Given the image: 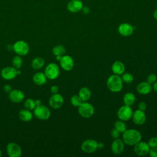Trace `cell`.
I'll list each match as a JSON object with an SVG mask.
<instances>
[{"label":"cell","instance_id":"7c38bea8","mask_svg":"<svg viewBox=\"0 0 157 157\" xmlns=\"http://www.w3.org/2000/svg\"><path fill=\"white\" fill-rule=\"evenodd\" d=\"M64 103V98L62 95L58 93L53 94L49 99V104L51 107L58 109L61 108Z\"/></svg>","mask_w":157,"mask_h":157},{"label":"cell","instance_id":"8d00e7d4","mask_svg":"<svg viewBox=\"0 0 157 157\" xmlns=\"http://www.w3.org/2000/svg\"><path fill=\"white\" fill-rule=\"evenodd\" d=\"M58 87L56 85H53L51 88H50V91L52 92V94H56L58 93Z\"/></svg>","mask_w":157,"mask_h":157},{"label":"cell","instance_id":"b9f144b4","mask_svg":"<svg viewBox=\"0 0 157 157\" xmlns=\"http://www.w3.org/2000/svg\"><path fill=\"white\" fill-rule=\"evenodd\" d=\"M35 103H36V106H37V105H41V101H40V100H39V99H37V100L35 101Z\"/></svg>","mask_w":157,"mask_h":157},{"label":"cell","instance_id":"4316f807","mask_svg":"<svg viewBox=\"0 0 157 157\" xmlns=\"http://www.w3.org/2000/svg\"><path fill=\"white\" fill-rule=\"evenodd\" d=\"M114 128H116L118 131L120 132V133H123L124 131H125L126 129V124L124 123V122L122 120H118L114 124Z\"/></svg>","mask_w":157,"mask_h":157},{"label":"cell","instance_id":"d6986e66","mask_svg":"<svg viewBox=\"0 0 157 157\" xmlns=\"http://www.w3.org/2000/svg\"><path fill=\"white\" fill-rule=\"evenodd\" d=\"M136 90L139 94L145 95L151 91L152 86L151 84L147 82H142L137 85Z\"/></svg>","mask_w":157,"mask_h":157},{"label":"cell","instance_id":"7a4b0ae2","mask_svg":"<svg viewBox=\"0 0 157 157\" xmlns=\"http://www.w3.org/2000/svg\"><path fill=\"white\" fill-rule=\"evenodd\" d=\"M106 84L108 89L114 93L120 91L123 86V82L121 77L117 74L110 75L107 80Z\"/></svg>","mask_w":157,"mask_h":157},{"label":"cell","instance_id":"3957f363","mask_svg":"<svg viewBox=\"0 0 157 157\" xmlns=\"http://www.w3.org/2000/svg\"><path fill=\"white\" fill-rule=\"evenodd\" d=\"M78 112L82 117L90 118L94 115V108L90 103L85 101L78 107Z\"/></svg>","mask_w":157,"mask_h":157},{"label":"cell","instance_id":"44dd1931","mask_svg":"<svg viewBox=\"0 0 157 157\" xmlns=\"http://www.w3.org/2000/svg\"><path fill=\"white\" fill-rule=\"evenodd\" d=\"M47 77L44 73L37 72L33 77V80L37 85H42L47 82Z\"/></svg>","mask_w":157,"mask_h":157},{"label":"cell","instance_id":"7402d4cb","mask_svg":"<svg viewBox=\"0 0 157 157\" xmlns=\"http://www.w3.org/2000/svg\"><path fill=\"white\" fill-rule=\"evenodd\" d=\"M78 95L83 102L88 101L91 98V91L87 87H82L79 90Z\"/></svg>","mask_w":157,"mask_h":157},{"label":"cell","instance_id":"277c9868","mask_svg":"<svg viewBox=\"0 0 157 157\" xmlns=\"http://www.w3.org/2000/svg\"><path fill=\"white\" fill-rule=\"evenodd\" d=\"M59 72L60 71L58 66L54 63H51L46 66L44 74L47 78L54 80L58 78L59 75Z\"/></svg>","mask_w":157,"mask_h":157},{"label":"cell","instance_id":"f35d334b","mask_svg":"<svg viewBox=\"0 0 157 157\" xmlns=\"http://www.w3.org/2000/svg\"><path fill=\"white\" fill-rule=\"evenodd\" d=\"M83 13L85 14H88L90 13V9L89 8V7L88 6H83L82 10H81Z\"/></svg>","mask_w":157,"mask_h":157},{"label":"cell","instance_id":"836d02e7","mask_svg":"<svg viewBox=\"0 0 157 157\" xmlns=\"http://www.w3.org/2000/svg\"><path fill=\"white\" fill-rule=\"evenodd\" d=\"M120 136V132L114 128L111 131V136L112 137V138H113L114 139H118L119 138Z\"/></svg>","mask_w":157,"mask_h":157},{"label":"cell","instance_id":"484cf974","mask_svg":"<svg viewBox=\"0 0 157 157\" xmlns=\"http://www.w3.org/2000/svg\"><path fill=\"white\" fill-rule=\"evenodd\" d=\"M66 48L62 45H57L52 49L53 54L56 56H63L66 53Z\"/></svg>","mask_w":157,"mask_h":157},{"label":"cell","instance_id":"ac0fdd59","mask_svg":"<svg viewBox=\"0 0 157 157\" xmlns=\"http://www.w3.org/2000/svg\"><path fill=\"white\" fill-rule=\"evenodd\" d=\"M9 98L12 102L18 103L24 99L25 94L21 90H14L9 93Z\"/></svg>","mask_w":157,"mask_h":157},{"label":"cell","instance_id":"cb8c5ba5","mask_svg":"<svg viewBox=\"0 0 157 157\" xmlns=\"http://www.w3.org/2000/svg\"><path fill=\"white\" fill-rule=\"evenodd\" d=\"M19 118L24 121H29L33 118V114L28 109H22L18 113Z\"/></svg>","mask_w":157,"mask_h":157},{"label":"cell","instance_id":"f6af8a7d","mask_svg":"<svg viewBox=\"0 0 157 157\" xmlns=\"http://www.w3.org/2000/svg\"><path fill=\"white\" fill-rule=\"evenodd\" d=\"M1 155H2V151H1V150H0V157L1 156Z\"/></svg>","mask_w":157,"mask_h":157},{"label":"cell","instance_id":"d4e9b609","mask_svg":"<svg viewBox=\"0 0 157 157\" xmlns=\"http://www.w3.org/2000/svg\"><path fill=\"white\" fill-rule=\"evenodd\" d=\"M45 64L44 59L41 57H36L34 58L31 63V66L33 68L35 69H39L42 68Z\"/></svg>","mask_w":157,"mask_h":157},{"label":"cell","instance_id":"ba28073f","mask_svg":"<svg viewBox=\"0 0 157 157\" xmlns=\"http://www.w3.org/2000/svg\"><path fill=\"white\" fill-rule=\"evenodd\" d=\"M13 49L18 55L25 56L28 53L29 47L26 42L23 40H18L13 45Z\"/></svg>","mask_w":157,"mask_h":157},{"label":"cell","instance_id":"5b68a950","mask_svg":"<svg viewBox=\"0 0 157 157\" xmlns=\"http://www.w3.org/2000/svg\"><path fill=\"white\" fill-rule=\"evenodd\" d=\"M133 111L131 106L124 105L120 107L117 111V117L119 120L123 121L129 120L132 118Z\"/></svg>","mask_w":157,"mask_h":157},{"label":"cell","instance_id":"603a6c76","mask_svg":"<svg viewBox=\"0 0 157 157\" xmlns=\"http://www.w3.org/2000/svg\"><path fill=\"white\" fill-rule=\"evenodd\" d=\"M123 101L124 105L131 106L135 102L136 96L132 92H128L123 96Z\"/></svg>","mask_w":157,"mask_h":157},{"label":"cell","instance_id":"ffe728a7","mask_svg":"<svg viewBox=\"0 0 157 157\" xmlns=\"http://www.w3.org/2000/svg\"><path fill=\"white\" fill-rule=\"evenodd\" d=\"M111 69L114 74L121 75L125 71V66L121 61H116L112 64Z\"/></svg>","mask_w":157,"mask_h":157},{"label":"cell","instance_id":"d6a6232c","mask_svg":"<svg viewBox=\"0 0 157 157\" xmlns=\"http://www.w3.org/2000/svg\"><path fill=\"white\" fill-rule=\"evenodd\" d=\"M156 79H157L156 75L154 74H151L148 75L147 78V82L151 85L156 81Z\"/></svg>","mask_w":157,"mask_h":157},{"label":"cell","instance_id":"74e56055","mask_svg":"<svg viewBox=\"0 0 157 157\" xmlns=\"http://www.w3.org/2000/svg\"><path fill=\"white\" fill-rule=\"evenodd\" d=\"M4 90L5 92L9 93L12 91V86L9 85H6L4 86Z\"/></svg>","mask_w":157,"mask_h":157},{"label":"cell","instance_id":"4fadbf2b","mask_svg":"<svg viewBox=\"0 0 157 157\" xmlns=\"http://www.w3.org/2000/svg\"><path fill=\"white\" fill-rule=\"evenodd\" d=\"M134 30V26L128 23H123L120 24L118 28V33L124 37H128L132 35Z\"/></svg>","mask_w":157,"mask_h":157},{"label":"cell","instance_id":"6da1fadb","mask_svg":"<svg viewBox=\"0 0 157 157\" xmlns=\"http://www.w3.org/2000/svg\"><path fill=\"white\" fill-rule=\"evenodd\" d=\"M142 139V135L140 131L134 129H126L123 132L122 140L124 144L134 146Z\"/></svg>","mask_w":157,"mask_h":157},{"label":"cell","instance_id":"d590c367","mask_svg":"<svg viewBox=\"0 0 157 157\" xmlns=\"http://www.w3.org/2000/svg\"><path fill=\"white\" fill-rule=\"evenodd\" d=\"M147 109V104L144 102H141L138 104V109L142 111H145Z\"/></svg>","mask_w":157,"mask_h":157},{"label":"cell","instance_id":"ee69618b","mask_svg":"<svg viewBox=\"0 0 157 157\" xmlns=\"http://www.w3.org/2000/svg\"><path fill=\"white\" fill-rule=\"evenodd\" d=\"M62 56H56V60L59 61V60L61 59V58Z\"/></svg>","mask_w":157,"mask_h":157},{"label":"cell","instance_id":"8992f818","mask_svg":"<svg viewBox=\"0 0 157 157\" xmlns=\"http://www.w3.org/2000/svg\"><path fill=\"white\" fill-rule=\"evenodd\" d=\"M34 114L36 118L42 120H46L50 117L51 113L49 109L42 105H37L34 109Z\"/></svg>","mask_w":157,"mask_h":157},{"label":"cell","instance_id":"83f0119b","mask_svg":"<svg viewBox=\"0 0 157 157\" xmlns=\"http://www.w3.org/2000/svg\"><path fill=\"white\" fill-rule=\"evenodd\" d=\"M13 67L17 69H20L23 64V60L20 56H15L12 59Z\"/></svg>","mask_w":157,"mask_h":157},{"label":"cell","instance_id":"ab89813d","mask_svg":"<svg viewBox=\"0 0 157 157\" xmlns=\"http://www.w3.org/2000/svg\"><path fill=\"white\" fill-rule=\"evenodd\" d=\"M151 86H152V90H153L157 92V82L156 81L152 84Z\"/></svg>","mask_w":157,"mask_h":157},{"label":"cell","instance_id":"e0dca14e","mask_svg":"<svg viewBox=\"0 0 157 157\" xmlns=\"http://www.w3.org/2000/svg\"><path fill=\"white\" fill-rule=\"evenodd\" d=\"M83 2L80 0H71L67 4V9L72 13H77L80 11L83 7Z\"/></svg>","mask_w":157,"mask_h":157},{"label":"cell","instance_id":"f546056e","mask_svg":"<svg viewBox=\"0 0 157 157\" xmlns=\"http://www.w3.org/2000/svg\"><path fill=\"white\" fill-rule=\"evenodd\" d=\"M83 101L82 100V99L80 98L78 95H73L71 98V104L76 107H78Z\"/></svg>","mask_w":157,"mask_h":157},{"label":"cell","instance_id":"30bf717a","mask_svg":"<svg viewBox=\"0 0 157 157\" xmlns=\"http://www.w3.org/2000/svg\"><path fill=\"white\" fill-rule=\"evenodd\" d=\"M6 150L7 155L10 157H20L22 153L21 147L14 142L9 143L7 145Z\"/></svg>","mask_w":157,"mask_h":157},{"label":"cell","instance_id":"2e32d148","mask_svg":"<svg viewBox=\"0 0 157 157\" xmlns=\"http://www.w3.org/2000/svg\"><path fill=\"white\" fill-rule=\"evenodd\" d=\"M124 149V143L123 140L119 138L114 139L111 144V150L114 155L121 154Z\"/></svg>","mask_w":157,"mask_h":157},{"label":"cell","instance_id":"1f68e13d","mask_svg":"<svg viewBox=\"0 0 157 157\" xmlns=\"http://www.w3.org/2000/svg\"><path fill=\"white\" fill-rule=\"evenodd\" d=\"M150 148L157 147V137H152L147 142Z\"/></svg>","mask_w":157,"mask_h":157},{"label":"cell","instance_id":"5bb4252c","mask_svg":"<svg viewBox=\"0 0 157 157\" xmlns=\"http://www.w3.org/2000/svg\"><path fill=\"white\" fill-rule=\"evenodd\" d=\"M17 70L14 67H6L1 72V77L5 80H12L17 75Z\"/></svg>","mask_w":157,"mask_h":157},{"label":"cell","instance_id":"9a60e30c","mask_svg":"<svg viewBox=\"0 0 157 157\" xmlns=\"http://www.w3.org/2000/svg\"><path fill=\"white\" fill-rule=\"evenodd\" d=\"M131 118L134 124L137 125H142L144 124L146 121V115L144 111L137 109L133 112Z\"/></svg>","mask_w":157,"mask_h":157},{"label":"cell","instance_id":"bcb514c9","mask_svg":"<svg viewBox=\"0 0 157 157\" xmlns=\"http://www.w3.org/2000/svg\"><path fill=\"white\" fill-rule=\"evenodd\" d=\"M156 5H157V4H156Z\"/></svg>","mask_w":157,"mask_h":157},{"label":"cell","instance_id":"60d3db41","mask_svg":"<svg viewBox=\"0 0 157 157\" xmlns=\"http://www.w3.org/2000/svg\"><path fill=\"white\" fill-rule=\"evenodd\" d=\"M104 147V144L102 142H98V148L102 149Z\"/></svg>","mask_w":157,"mask_h":157},{"label":"cell","instance_id":"8fae6325","mask_svg":"<svg viewBox=\"0 0 157 157\" xmlns=\"http://www.w3.org/2000/svg\"><path fill=\"white\" fill-rule=\"evenodd\" d=\"M61 68L66 71L72 70L74 66V61L73 58L69 55H63L59 60Z\"/></svg>","mask_w":157,"mask_h":157},{"label":"cell","instance_id":"4dcf8cb0","mask_svg":"<svg viewBox=\"0 0 157 157\" xmlns=\"http://www.w3.org/2000/svg\"><path fill=\"white\" fill-rule=\"evenodd\" d=\"M24 106L25 107L29 110H34L35 109V107H36L35 101L32 99H28L25 101V103H24Z\"/></svg>","mask_w":157,"mask_h":157},{"label":"cell","instance_id":"9c48e42d","mask_svg":"<svg viewBox=\"0 0 157 157\" xmlns=\"http://www.w3.org/2000/svg\"><path fill=\"white\" fill-rule=\"evenodd\" d=\"M150 147L147 142L141 140L134 145V151L138 156H145L148 154Z\"/></svg>","mask_w":157,"mask_h":157},{"label":"cell","instance_id":"52a82bcc","mask_svg":"<svg viewBox=\"0 0 157 157\" xmlns=\"http://www.w3.org/2000/svg\"><path fill=\"white\" fill-rule=\"evenodd\" d=\"M82 150L86 153H93L98 148V142L94 139H86L81 144Z\"/></svg>","mask_w":157,"mask_h":157},{"label":"cell","instance_id":"7bdbcfd3","mask_svg":"<svg viewBox=\"0 0 157 157\" xmlns=\"http://www.w3.org/2000/svg\"><path fill=\"white\" fill-rule=\"evenodd\" d=\"M153 17H154V18L155 19H156V20H157V9L153 12Z\"/></svg>","mask_w":157,"mask_h":157},{"label":"cell","instance_id":"e575fe53","mask_svg":"<svg viewBox=\"0 0 157 157\" xmlns=\"http://www.w3.org/2000/svg\"><path fill=\"white\" fill-rule=\"evenodd\" d=\"M148 154L151 157H157V147L150 148Z\"/></svg>","mask_w":157,"mask_h":157},{"label":"cell","instance_id":"f1b7e54d","mask_svg":"<svg viewBox=\"0 0 157 157\" xmlns=\"http://www.w3.org/2000/svg\"><path fill=\"white\" fill-rule=\"evenodd\" d=\"M121 79L123 80V82L127 83V84H129L131 83L133 80H134V77L133 75L128 72H126V73H123L121 75Z\"/></svg>","mask_w":157,"mask_h":157}]
</instances>
